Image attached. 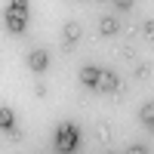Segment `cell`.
<instances>
[{
	"label": "cell",
	"mask_w": 154,
	"mask_h": 154,
	"mask_svg": "<svg viewBox=\"0 0 154 154\" xmlns=\"http://www.w3.org/2000/svg\"><path fill=\"white\" fill-rule=\"evenodd\" d=\"M25 25H28V3H22V0L6 3V28L12 34H25Z\"/></svg>",
	"instance_id": "obj_1"
},
{
	"label": "cell",
	"mask_w": 154,
	"mask_h": 154,
	"mask_svg": "<svg viewBox=\"0 0 154 154\" xmlns=\"http://www.w3.org/2000/svg\"><path fill=\"white\" fill-rule=\"evenodd\" d=\"M77 142H80V130H77V123H62L59 130H56V148L59 154H71L77 148Z\"/></svg>",
	"instance_id": "obj_2"
},
{
	"label": "cell",
	"mask_w": 154,
	"mask_h": 154,
	"mask_svg": "<svg viewBox=\"0 0 154 154\" xmlns=\"http://www.w3.org/2000/svg\"><path fill=\"white\" fill-rule=\"evenodd\" d=\"M83 37V28H80V22H65V28H62V53H74V46L77 40Z\"/></svg>",
	"instance_id": "obj_3"
},
{
	"label": "cell",
	"mask_w": 154,
	"mask_h": 154,
	"mask_svg": "<svg viewBox=\"0 0 154 154\" xmlns=\"http://www.w3.org/2000/svg\"><path fill=\"white\" fill-rule=\"evenodd\" d=\"M120 86H123V83H120V77H117V74H114V71H108V68H102V77H99L96 93H108V96H114Z\"/></svg>",
	"instance_id": "obj_4"
},
{
	"label": "cell",
	"mask_w": 154,
	"mask_h": 154,
	"mask_svg": "<svg viewBox=\"0 0 154 154\" xmlns=\"http://www.w3.org/2000/svg\"><path fill=\"white\" fill-rule=\"evenodd\" d=\"M99 77H102V68H99V65H83V68H80V83H83L86 89H96V86H99Z\"/></svg>",
	"instance_id": "obj_5"
},
{
	"label": "cell",
	"mask_w": 154,
	"mask_h": 154,
	"mask_svg": "<svg viewBox=\"0 0 154 154\" xmlns=\"http://www.w3.org/2000/svg\"><path fill=\"white\" fill-rule=\"evenodd\" d=\"M28 65H31V71H46L49 53H46V49H31V53H28Z\"/></svg>",
	"instance_id": "obj_6"
},
{
	"label": "cell",
	"mask_w": 154,
	"mask_h": 154,
	"mask_svg": "<svg viewBox=\"0 0 154 154\" xmlns=\"http://www.w3.org/2000/svg\"><path fill=\"white\" fill-rule=\"evenodd\" d=\"M117 31H120V22L117 19H111V16H102L99 19V34L102 37H117Z\"/></svg>",
	"instance_id": "obj_7"
},
{
	"label": "cell",
	"mask_w": 154,
	"mask_h": 154,
	"mask_svg": "<svg viewBox=\"0 0 154 154\" xmlns=\"http://www.w3.org/2000/svg\"><path fill=\"white\" fill-rule=\"evenodd\" d=\"M12 126H16V114H12L9 105H3V108H0V130H3V136L12 130Z\"/></svg>",
	"instance_id": "obj_8"
},
{
	"label": "cell",
	"mask_w": 154,
	"mask_h": 154,
	"mask_svg": "<svg viewBox=\"0 0 154 154\" xmlns=\"http://www.w3.org/2000/svg\"><path fill=\"white\" fill-rule=\"evenodd\" d=\"M111 136H114V133H111V123H105V120L96 123V139H99L102 145H108V142H111Z\"/></svg>",
	"instance_id": "obj_9"
},
{
	"label": "cell",
	"mask_w": 154,
	"mask_h": 154,
	"mask_svg": "<svg viewBox=\"0 0 154 154\" xmlns=\"http://www.w3.org/2000/svg\"><path fill=\"white\" fill-rule=\"evenodd\" d=\"M133 77H136V80H148V77H151V62H136Z\"/></svg>",
	"instance_id": "obj_10"
},
{
	"label": "cell",
	"mask_w": 154,
	"mask_h": 154,
	"mask_svg": "<svg viewBox=\"0 0 154 154\" xmlns=\"http://www.w3.org/2000/svg\"><path fill=\"white\" fill-rule=\"evenodd\" d=\"M139 117H142V123L151 130V126H154V102H148V105H145L142 111H139Z\"/></svg>",
	"instance_id": "obj_11"
},
{
	"label": "cell",
	"mask_w": 154,
	"mask_h": 154,
	"mask_svg": "<svg viewBox=\"0 0 154 154\" xmlns=\"http://www.w3.org/2000/svg\"><path fill=\"white\" fill-rule=\"evenodd\" d=\"M117 56H120L123 62H136V46H133V43H123V46L117 49Z\"/></svg>",
	"instance_id": "obj_12"
},
{
	"label": "cell",
	"mask_w": 154,
	"mask_h": 154,
	"mask_svg": "<svg viewBox=\"0 0 154 154\" xmlns=\"http://www.w3.org/2000/svg\"><path fill=\"white\" fill-rule=\"evenodd\" d=\"M142 34L154 43V19H145V22H142Z\"/></svg>",
	"instance_id": "obj_13"
},
{
	"label": "cell",
	"mask_w": 154,
	"mask_h": 154,
	"mask_svg": "<svg viewBox=\"0 0 154 154\" xmlns=\"http://www.w3.org/2000/svg\"><path fill=\"white\" fill-rule=\"evenodd\" d=\"M6 139H9V142H22V139H25V133H22V126L16 123V126H12V130L6 133Z\"/></svg>",
	"instance_id": "obj_14"
},
{
	"label": "cell",
	"mask_w": 154,
	"mask_h": 154,
	"mask_svg": "<svg viewBox=\"0 0 154 154\" xmlns=\"http://www.w3.org/2000/svg\"><path fill=\"white\" fill-rule=\"evenodd\" d=\"M46 93H49L46 83H34V96H37V99H46Z\"/></svg>",
	"instance_id": "obj_15"
},
{
	"label": "cell",
	"mask_w": 154,
	"mask_h": 154,
	"mask_svg": "<svg viewBox=\"0 0 154 154\" xmlns=\"http://www.w3.org/2000/svg\"><path fill=\"white\" fill-rule=\"evenodd\" d=\"M123 154H148V148H145V145H130Z\"/></svg>",
	"instance_id": "obj_16"
},
{
	"label": "cell",
	"mask_w": 154,
	"mask_h": 154,
	"mask_svg": "<svg viewBox=\"0 0 154 154\" xmlns=\"http://www.w3.org/2000/svg\"><path fill=\"white\" fill-rule=\"evenodd\" d=\"M114 6H117L120 12H130V9H133V3H130V0H117V3H114Z\"/></svg>",
	"instance_id": "obj_17"
},
{
	"label": "cell",
	"mask_w": 154,
	"mask_h": 154,
	"mask_svg": "<svg viewBox=\"0 0 154 154\" xmlns=\"http://www.w3.org/2000/svg\"><path fill=\"white\" fill-rule=\"evenodd\" d=\"M105 154H114V151H111V148H108V151H105Z\"/></svg>",
	"instance_id": "obj_18"
},
{
	"label": "cell",
	"mask_w": 154,
	"mask_h": 154,
	"mask_svg": "<svg viewBox=\"0 0 154 154\" xmlns=\"http://www.w3.org/2000/svg\"><path fill=\"white\" fill-rule=\"evenodd\" d=\"M151 136H154V126H151Z\"/></svg>",
	"instance_id": "obj_19"
}]
</instances>
